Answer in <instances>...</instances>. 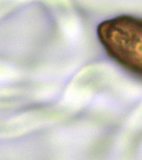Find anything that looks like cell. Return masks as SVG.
<instances>
[{
    "label": "cell",
    "instance_id": "obj_1",
    "mask_svg": "<svg viewBox=\"0 0 142 160\" xmlns=\"http://www.w3.org/2000/svg\"><path fill=\"white\" fill-rule=\"evenodd\" d=\"M97 36L110 58L142 79V18L122 15L105 20Z\"/></svg>",
    "mask_w": 142,
    "mask_h": 160
}]
</instances>
